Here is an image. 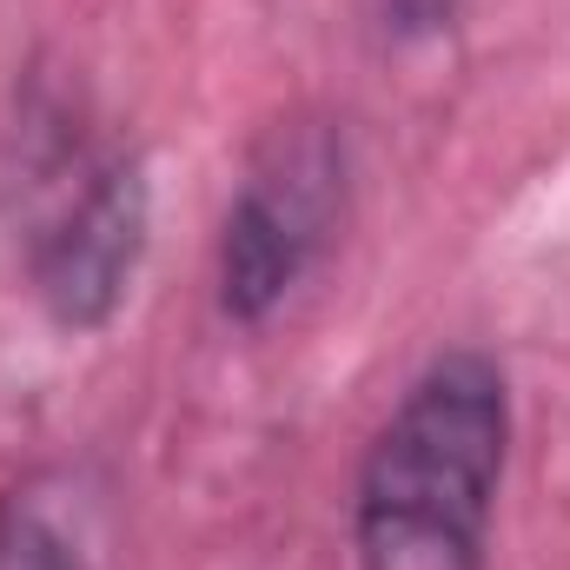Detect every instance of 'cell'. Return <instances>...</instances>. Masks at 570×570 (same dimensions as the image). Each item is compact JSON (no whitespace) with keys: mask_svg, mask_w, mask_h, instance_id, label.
<instances>
[{"mask_svg":"<svg viewBox=\"0 0 570 570\" xmlns=\"http://www.w3.org/2000/svg\"><path fill=\"white\" fill-rule=\"evenodd\" d=\"M511 464V379L491 352L451 345L405 385L352 484L358 570H491Z\"/></svg>","mask_w":570,"mask_h":570,"instance_id":"cell-1","label":"cell"},{"mask_svg":"<svg viewBox=\"0 0 570 570\" xmlns=\"http://www.w3.org/2000/svg\"><path fill=\"white\" fill-rule=\"evenodd\" d=\"M0 213L40 312L60 332L114 325L140 273L153 193L140 153L100 134L80 94L27 80L0 127Z\"/></svg>","mask_w":570,"mask_h":570,"instance_id":"cell-2","label":"cell"},{"mask_svg":"<svg viewBox=\"0 0 570 570\" xmlns=\"http://www.w3.org/2000/svg\"><path fill=\"white\" fill-rule=\"evenodd\" d=\"M345 199H352L345 127L318 114L279 120L246 159V179L219 219V246H213L219 312L233 325H266L332 253L345 226Z\"/></svg>","mask_w":570,"mask_h":570,"instance_id":"cell-3","label":"cell"},{"mask_svg":"<svg viewBox=\"0 0 570 570\" xmlns=\"http://www.w3.org/2000/svg\"><path fill=\"white\" fill-rule=\"evenodd\" d=\"M0 570H87L80 538L40 498H0Z\"/></svg>","mask_w":570,"mask_h":570,"instance_id":"cell-4","label":"cell"}]
</instances>
